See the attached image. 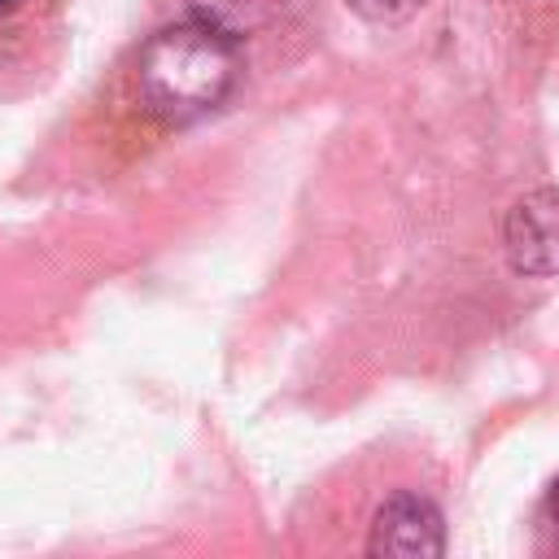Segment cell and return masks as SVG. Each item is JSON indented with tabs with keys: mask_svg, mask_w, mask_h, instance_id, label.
Returning a JSON list of instances; mask_svg holds the SVG:
<instances>
[{
	"mask_svg": "<svg viewBox=\"0 0 559 559\" xmlns=\"http://www.w3.org/2000/svg\"><path fill=\"white\" fill-rule=\"evenodd\" d=\"M288 9V0H188V13L218 26L231 39H245L262 26H271L280 13Z\"/></svg>",
	"mask_w": 559,
	"mask_h": 559,
	"instance_id": "obj_4",
	"label": "cell"
},
{
	"mask_svg": "<svg viewBox=\"0 0 559 559\" xmlns=\"http://www.w3.org/2000/svg\"><path fill=\"white\" fill-rule=\"evenodd\" d=\"M17 4H22V0H0V17H4V13H13Z\"/></svg>",
	"mask_w": 559,
	"mask_h": 559,
	"instance_id": "obj_7",
	"label": "cell"
},
{
	"mask_svg": "<svg viewBox=\"0 0 559 559\" xmlns=\"http://www.w3.org/2000/svg\"><path fill=\"white\" fill-rule=\"evenodd\" d=\"M546 520H550L555 542H559V476H555V485H550V493H546Z\"/></svg>",
	"mask_w": 559,
	"mask_h": 559,
	"instance_id": "obj_6",
	"label": "cell"
},
{
	"mask_svg": "<svg viewBox=\"0 0 559 559\" xmlns=\"http://www.w3.org/2000/svg\"><path fill=\"white\" fill-rule=\"evenodd\" d=\"M240 39L201 17H183L148 35L140 48V96L166 127H188L214 114L240 79Z\"/></svg>",
	"mask_w": 559,
	"mask_h": 559,
	"instance_id": "obj_1",
	"label": "cell"
},
{
	"mask_svg": "<svg viewBox=\"0 0 559 559\" xmlns=\"http://www.w3.org/2000/svg\"><path fill=\"white\" fill-rule=\"evenodd\" d=\"M502 249L515 275H559V188H533L507 210Z\"/></svg>",
	"mask_w": 559,
	"mask_h": 559,
	"instance_id": "obj_3",
	"label": "cell"
},
{
	"mask_svg": "<svg viewBox=\"0 0 559 559\" xmlns=\"http://www.w3.org/2000/svg\"><path fill=\"white\" fill-rule=\"evenodd\" d=\"M358 17H367V22H376V26H397V22H406V17H415L428 0H345Z\"/></svg>",
	"mask_w": 559,
	"mask_h": 559,
	"instance_id": "obj_5",
	"label": "cell"
},
{
	"mask_svg": "<svg viewBox=\"0 0 559 559\" xmlns=\"http://www.w3.org/2000/svg\"><path fill=\"white\" fill-rule=\"evenodd\" d=\"M445 550V515L424 493H393L376 507L367 555L376 559H437Z\"/></svg>",
	"mask_w": 559,
	"mask_h": 559,
	"instance_id": "obj_2",
	"label": "cell"
}]
</instances>
